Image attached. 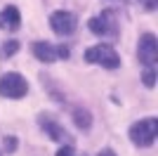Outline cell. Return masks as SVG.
Masks as SVG:
<instances>
[{
	"label": "cell",
	"mask_w": 158,
	"mask_h": 156,
	"mask_svg": "<svg viewBox=\"0 0 158 156\" xmlns=\"http://www.w3.org/2000/svg\"><path fill=\"white\" fill-rule=\"evenodd\" d=\"M99 156H116V151H113V149H102Z\"/></svg>",
	"instance_id": "cell-16"
},
{
	"label": "cell",
	"mask_w": 158,
	"mask_h": 156,
	"mask_svg": "<svg viewBox=\"0 0 158 156\" xmlns=\"http://www.w3.org/2000/svg\"><path fill=\"white\" fill-rule=\"evenodd\" d=\"M57 156H80V154H78L76 149H73L71 144H64V147H61V149L57 151ZM83 156H85V154H83Z\"/></svg>",
	"instance_id": "cell-12"
},
{
	"label": "cell",
	"mask_w": 158,
	"mask_h": 156,
	"mask_svg": "<svg viewBox=\"0 0 158 156\" xmlns=\"http://www.w3.org/2000/svg\"><path fill=\"white\" fill-rule=\"evenodd\" d=\"M50 26H52V31L57 36H71L76 31V26H78V19H76V14L73 12H66V10H59V12H54L50 17Z\"/></svg>",
	"instance_id": "cell-7"
},
{
	"label": "cell",
	"mask_w": 158,
	"mask_h": 156,
	"mask_svg": "<svg viewBox=\"0 0 158 156\" xmlns=\"http://www.w3.org/2000/svg\"><path fill=\"white\" fill-rule=\"evenodd\" d=\"M0 156H2V154H0Z\"/></svg>",
	"instance_id": "cell-17"
},
{
	"label": "cell",
	"mask_w": 158,
	"mask_h": 156,
	"mask_svg": "<svg viewBox=\"0 0 158 156\" xmlns=\"http://www.w3.org/2000/svg\"><path fill=\"white\" fill-rule=\"evenodd\" d=\"M158 135V118H142L130 128V142L135 147H151Z\"/></svg>",
	"instance_id": "cell-1"
},
{
	"label": "cell",
	"mask_w": 158,
	"mask_h": 156,
	"mask_svg": "<svg viewBox=\"0 0 158 156\" xmlns=\"http://www.w3.org/2000/svg\"><path fill=\"white\" fill-rule=\"evenodd\" d=\"M17 47H19V43H17V40H10V43L5 45V54H14Z\"/></svg>",
	"instance_id": "cell-13"
},
{
	"label": "cell",
	"mask_w": 158,
	"mask_h": 156,
	"mask_svg": "<svg viewBox=\"0 0 158 156\" xmlns=\"http://www.w3.org/2000/svg\"><path fill=\"white\" fill-rule=\"evenodd\" d=\"M137 54H139V62L146 66V69H153L158 62V40L153 33H144L139 38V47H137Z\"/></svg>",
	"instance_id": "cell-5"
},
{
	"label": "cell",
	"mask_w": 158,
	"mask_h": 156,
	"mask_svg": "<svg viewBox=\"0 0 158 156\" xmlns=\"http://www.w3.org/2000/svg\"><path fill=\"white\" fill-rule=\"evenodd\" d=\"M33 54L35 59L45 62V64H52V62H59V59L69 57V47L64 45H50V43H33Z\"/></svg>",
	"instance_id": "cell-6"
},
{
	"label": "cell",
	"mask_w": 158,
	"mask_h": 156,
	"mask_svg": "<svg viewBox=\"0 0 158 156\" xmlns=\"http://www.w3.org/2000/svg\"><path fill=\"white\" fill-rule=\"evenodd\" d=\"M38 123L40 128L45 130V135H50L54 140V142H61V144H71V140H69V132L64 130V125L57 123L52 116H47V114H40L38 116Z\"/></svg>",
	"instance_id": "cell-8"
},
{
	"label": "cell",
	"mask_w": 158,
	"mask_h": 156,
	"mask_svg": "<svg viewBox=\"0 0 158 156\" xmlns=\"http://www.w3.org/2000/svg\"><path fill=\"white\" fill-rule=\"evenodd\" d=\"M28 92V83L26 78L17 71H10L0 78V95L7 99H21Z\"/></svg>",
	"instance_id": "cell-4"
},
{
	"label": "cell",
	"mask_w": 158,
	"mask_h": 156,
	"mask_svg": "<svg viewBox=\"0 0 158 156\" xmlns=\"http://www.w3.org/2000/svg\"><path fill=\"white\" fill-rule=\"evenodd\" d=\"M5 147H7L10 151H12L14 147H17V140H12V137H10V140H5Z\"/></svg>",
	"instance_id": "cell-15"
},
{
	"label": "cell",
	"mask_w": 158,
	"mask_h": 156,
	"mask_svg": "<svg viewBox=\"0 0 158 156\" xmlns=\"http://www.w3.org/2000/svg\"><path fill=\"white\" fill-rule=\"evenodd\" d=\"M87 26H90V31H92L94 36H102V38H116L118 31H120L118 17H116L113 10H106V12L92 17V19L87 21Z\"/></svg>",
	"instance_id": "cell-2"
},
{
	"label": "cell",
	"mask_w": 158,
	"mask_h": 156,
	"mask_svg": "<svg viewBox=\"0 0 158 156\" xmlns=\"http://www.w3.org/2000/svg\"><path fill=\"white\" fill-rule=\"evenodd\" d=\"M85 59L90 64H99V66H104V69H118L120 66L118 52L113 50L111 45H92V47H87Z\"/></svg>",
	"instance_id": "cell-3"
},
{
	"label": "cell",
	"mask_w": 158,
	"mask_h": 156,
	"mask_svg": "<svg viewBox=\"0 0 158 156\" xmlns=\"http://www.w3.org/2000/svg\"><path fill=\"white\" fill-rule=\"evenodd\" d=\"M73 121H76V125H78L80 130H87V128H90V123H92L90 111H87V109H80V106L73 109Z\"/></svg>",
	"instance_id": "cell-10"
},
{
	"label": "cell",
	"mask_w": 158,
	"mask_h": 156,
	"mask_svg": "<svg viewBox=\"0 0 158 156\" xmlns=\"http://www.w3.org/2000/svg\"><path fill=\"white\" fill-rule=\"evenodd\" d=\"M142 80H144L146 88H153V85H156V71H153V69H144V76H142Z\"/></svg>",
	"instance_id": "cell-11"
},
{
	"label": "cell",
	"mask_w": 158,
	"mask_h": 156,
	"mask_svg": "<svg viewBox=\"0 0 158 156\" xmlns=\"http://www.w3.org/2000/svg\"><path fill=\"white\" fill-rule=\"evenodd\" d=\"M21 26V14L14 5H7L2 12H0V28H7V31H17Z\"/></svg>",
	"instance_id": "cell-9"
},
{
	"label": "cell",
	"mask_w": 158,
	"mask_h": 156,
	"mask_svg": "<svg viewBox=\"0 0 158 156\" xmlns=\"http://www.w3.org/2000/svg\"><path fill=\"white\" fill-rule=\"evenodd\" d=\"M139 2H142L146 10H156V5H158V0H139Z\"/></svg>",
	"instance_id": "cell-14"
}]
</instances>
